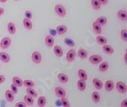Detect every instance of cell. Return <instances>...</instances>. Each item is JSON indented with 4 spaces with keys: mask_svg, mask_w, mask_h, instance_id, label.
I'll use <instances>...</instances> for the list:
<instances>
[{
    "mask_svg": "<svg viewBox=\"0 0 127 107\" xmlns=\"http://www.w3.org/2000/svg\"><path fill=\"white\" fill-rule=\"evenodd\" d=\"M53 53L56 55V56L59 57V58H60V57H62L63 55V50L61 48V46H60L58 45L54 46V47H53Z\"/></svg>",
    "mask_w": 127,
    "mask_h": 107,
    "instance_id": "8fae6325",
    "label": "cell"
},
{
    "mask_svg": "<svg viewBox=\"0 0 127 107\" xmlns=\"http://www.w3.org/2000/svg\"><path fill=\"white\" fill-rule=\"evenodd\" d=\"M0 60L4 63H8L11 60V57L7 53L1 52L0 53Z\"/></svg>",
    "mask_w": 127,
    "mask_h": 107,
    "instance_id": "ba28073f",
    "label": "cell"
},
{
    "mask_svg": "<svg viewBox=\"0 0 127 107\" xmlns=\"http://www.w3.org/2000/svg\"><path fill=\"white\" fill-rule=\"evenodd\" d=\"M98 1L100 2V3L101 4V5H105L108 3V0H98Z\"/></svg>",
    "mask_w": 127,
    "mask_h": 107,
    "instance_id": "ab89813d",
    "label": "cell"
},
{
    "mask_svg": "<svg viewBox=\"0 0 127 107\" xmlns=\"http://www.w3.org/2000/svg\"><path fill=\"white\" fill-rule=\"evenodd\" d=\"M45 43L48 47H52L54 45V38L50 35L46 36L45 37Z\"/></svg>",
    "mask_w": 127,
    "mask_h": 107,
    "instance_id": "5bb4252c",
    "label": "cell"
},
{
    "mask_svg": "<svg viewBox=\"0 0 127 107\" xmlns=\"http://www.w3.org/2000/svg\"><path fill=\"white\" fill-rule=\"evenodd\" d=\"M105 89L107 91H112L114 89V83L111 80H108L104 84Z\"/></svg>",
    "mask_w": 127,
    "mask_h": 107,
    "instance_id": "603a6c76",
    "label": "cell"
},
{
    "mask_svg": "<svg viewBox=\"0 0 127 107\" xmlns=\"http://www.w3.org/2000/svg\"><path fill=\"white\" fill-rule=\"evenodd\" d=\"M5 78L4 75H0V84H3V83L5 82Z\"/></svg>",
    "mask_w": 127,
    "mask_h": 107,
    "instance_id": "60d3db41",
    "label": "cell"
},
{
    "mask_svg": "<svg viewBox=\"0 0 127 107\" xmlns=\"http://www.w3.org/2000/svg\"><path fill=\"white\" fill-rule=\"evenodd\" d=\"M31 58H32V61L35 64H40L42 61V55L40 52L35 51L32 53Z\"/></svg>",
    "mask_w": 127,
    "mask_h": 107,
    "instance_id": "277c9868",
    "label": "cell"
},
{
    "mask_svg": "<svg viewBox=\"0 0 127 107\" xmlns=\"http://www.w3.org/2000/svg\"><path fill=\"white\" fill-rule=\"evenodd\" d=\"M92 82H93V84L95 86V87L97 89V90H101L103 88V82L98 79V78H94L93 80H92Z\"/></svg>",
    "mask_w": 127,
    "mask_h": 107,
    "instance_id": "4fadbf2b",
    "label": "cell"
},
{
    "mask_svg": "<svg viewBox=\"0 0 127 107\" xmlns=\"http://www.w3.org/2000/svg\"><path fill=\"white\" fill-rule=\"evenodd\" d=\"M15 1H18V0H15Z\"/></svg>",
    "mask_w": 127,
    "mask_h": 107,
    "instance_id": "f6af8a7d",
    "label": "cell"
},
{
    "mask_svg": "<svg viewBox=\"0 0 127 107\" xmlns=\"http://www.w3.org/2000/svg\"><path fill=\"white\" fill-rule=\"evenodd\" d=\"M54 9H55V12L58 16L61 18H64L66 15V10L65 7L63 6L62 5H56Z\"/></svg>",
    "mask_w": 127,
    "mask_h": 107,
    "instance_id": "6da1fadb",
    "label": "cell"
},
{
    "mask_svg": "<svg viewBox=\"0 0 127 107\" xmlns=\"http://www.w3.org/2000/svg\"><path fill=\"white\" fill-rule=\"evenodd\" d=\"M25 15L26 18H28V19H31V17H32V14H31V12L30 11H25Z\"/></svg>",
    "mask_w": 127,
    "mask_h": 107,
    "instance_id": "74e56055",
    "label": "cell"
},
{
    "mask_svg": "<svg viewBox=\"0 0 127 107\" xmlns=\"http://www.w3.org/2000/svg\"><path fill=\"white\" fill-rule=\"evenodd\" d=\"M109 68V64L107 62H100V65L99 66V70L101 71V72H105L107 71Z\"/></svg>",
    "mask_w": 127,
    "mask_h": 107,
    "instance_id": "83f0119b",
    "label": "cell"
},
{
    "mask_svg": "<svg viewBox=\"0 0 127 107\" xmlns=\"http://www.w3.org/2000/svg\"><path fill=\"white\" fill-rule=\"evenodd\" d=\"M15 106L16 107H25L27 106V104L25 102H18L15 104Z\"/></svg>",
    "mask_w": 127,
    "mask_h": 107,
    "instance_id": "8d00e7d4",
    "label": "cell"
},
{
    "mask_svg": "<svg viewBox=\"0 0 127 107\" xmlns=\"http://www.w3.org/2000/svg\"><path fill=\"white\" fill-rule=\"evenodd\" d=\"M23 85H24L26 88L27 87H33L34 82L31 80H23Z\"/></svg>",
    "mask_w": 127,
    "mask_h": 107,
    "instance_id": "d6a6232c",
    "label": "cell"
},
{
    "mask_svg": "<svg viewBox=\"0 0 127 107\" xmlns=\"http://www.w3.org/2000/svg\"><path fill=\"white\" fill-rule=\"evenodd\" d=\"M75 51L73 49L69 50L66 54V59L68 62H72L75 60Z\"/></svg>",
    "mask_w": 127,
    "mask_h": 107,
    "instance_id": "52a82bcc",
    "label": "cell"
},
{
    "mask_svg": "<svg viewBox=\"0 0 127 107\" xmlns=\"http://www.w3.org/2000/svg\"><path fill=\"white\" fill-rule=\"evenodd\" d=\"M96 22L98 24V25H100V26H103L107 25V18L104 16H101V17H99L97 18L96 20Z\"/></svg>",
    "mask_w": 127,
    "mask_h": 107,
    "instance_id": "484cf974",
    "label": "cell"
},
{
    "mask_svg": "<svg viewBox=\"0 0 127 107\" xmlns=\"http://www.w3.org/2000/svg\"><path fill=\"white\" fill-rule=\"evenodd\" d=\"M12 82H13V84H15L18 87H21L23 86V80L19 77H17V76L13 77L12 78Z\"/></svg>",
    "mask_w": 127,
    "mask_h": 107,
    "instance_id": "44dd1931",
    "label": "cell"
},
{
    "mask_svg": "<svg viewBox=\"0 0 127 107\" xmlns=\"http://www.w3.org/2000/svg\"><path fill=\"white\" fill-rule=\"evenodd\" d=\"M8 31L10 34L13 35L16 33V27L15 25V24L12 22H9L8 25Z\"/></svg>",
    "mask_w": 127,
    "mask_h": 107,
    "instance_id": "7402d4cb",
    "label": "cell"
},
{
    "mask_svg": "<svg viewBox=\"0 0 127 107\" xmlns=\"http://www.w3.org/2000/svg\"><path fill=\"white\" fill-rule=\"evenodd\" d=\"M91 5L93 7L94 9L95 10H99L100 9V7H101V4L100 3V2L98 0H91Z\"/></svg>",
    "mask_w": 127,
    "mask_h": 107,
    "instance_id": "4dcf8cb0",
    "label": "cell"
},
{
    "mask_svg": "<svg viewBox=\"0 0 127 107\" xmlns=\"http://www.w3.org/2000/svg\"><path fill=\"white\" fill-rule=\"evenodd\" d=\"M11 40L10 37H5L4 38H2V40L0 42V46H1L2 49H7L11 46Z\"/></svg>",
    "mask_w": 127,
    "mask_h": 107,
    "instance_id": "5b68a950",
    "label": "cell"
},
{
    "mask_svg": "<svg viewBox=\"0 0 127 107\" xmlns=\"http://www.w3.org/2000/svg\"><path fill=\"white\" fill-rule=\"evenodd\" d=\"M120 106H121L122 107H126V106H127V100H126V99L123 100L121 102Z\"/></svg>",
    "mask_w": 127,
    "mask_h": 107,
    "instance_id": "f35d334b",
    "label": "cell"
},
{
    "mask_svg": "<svg viewBox=\"0 0 127 107\" xmlns=\"http://www.w3.org/2000/svg\"><path fill=\"white\" fill-rule=\"evenodd\" d=\"M61 103L64 107H70V106H71L70 103H69V101L65 98V97L61 98Z\"/></svg>",
    "mask_w": 127,
    "mask_h": 107,
    "instance_id": "836d02e7",
    "label": "cell"
},
{
    "mask_svg": "<svg viewBox=\"0 0 127 107\" xmlns=\"http://www.w3.org/2000/svg\"><path fill=\"white\" fill-rule=\"evenodd\" d=\"M10 88H11V90L13 92V93H14L15 95L18 93V87L15 84H11Z\"/></svg>",
    "mask_w": 127,
    "mask_h": 107,
    "instance_id": "d590c367",
    "label": "cell"
},
{
    "mask_svg": "<svg viewBox=\"0 0 127 107\" xmlns=\"http://www.w3.org/2000/svg\"><path fill=\"white\" fill-rule=\"evenodd\" d=\"M120 36H121V38L123 41H125V42L127 41V30L126 29H123L121 30Z\"/></svg>",
    "mask_w": 127,
    "mask_h": 107,
    "instance_id": "e575fe53",
    "label": "cell"
},
{
    "mask_svg": "<svg viewBox=\"0 0 127 107\" xmlns=\"http://www.w3.org/2000/svg\"><path fill=\"white\" fill-rule=\"evenodd\" d=\"M23 25H24V27L26 30H31L33 28L32 21H31V19H28L27 18L23 19Z\"/></svg>",
    "mask_w": 127,
    "mask_h": 107,
    "instance_id": "30bf717a",
    "label": "cell"
},
{
    "mask_svg": "<svg viewBox=\"0 0 127 107\" xmlns=\"http://www.w3.org/2000/svg\"><path fill=\"white\" fill-rule=\"evenodd\" d=\"M92 29H93V31L96 34H97V35L100 34L101 32H102V27H101V26L100 25H98V24L96 21H95L93 24H92Z\"/></svg>",
    "mask_w": 127,
    "mask_h": 107,
    "instance_id": "7c38bea8",
    "label": "cell"
},
{
    "mask_svg": "<svg viewBox=\"0 0 127 107\" xmlns=\"http://www.w3.org/2000/svg\"><path fill=\"white\" fill-rule=\"evenodd\" d=\"M91 98L95 103H99L100 100V95L97 91H94L91 94Z\"/></svg>",
    "mask_w": 127,
    "mask_h": 107,
    "instance_id": "4316f807",
    "label": "cell"
},
{
    "mask_svg": "<svg viewBox=\"0 0 127 107\" xmlns=\"http://www.w3.org/2000/svg\"><path fill=\"white\" fill-rule=\"evenodd\" d=\"M103 50L105 53L109 54V55H111L114 53V50L113 47L110 46V45H107V44L103 45Z\"/></svg>",
    "mask_w": 127,
    "mask_h": 107,
    "instance_id": "ffe728a7",
    "label": "cell"
},
{
    "mask_svg": "<svg viewBox=\"0 0 127 107\" xmlns=\"http://www.w3.org/2000/svg\"><path fill=\"white\" fill-rule=\"evenodd\" d=\"M117 16L121 21H127V11L126 10H120L117 12Z\"/></svg>",
    "mask_w": 127,
    "mask_h": 107,
    "instance_id": "2e32d148",
    "label": "cell"
},
{
    "mask_svg": "<svg viewBox=\"0 0 127 107\" xmlns=\"http://www.w3.org/2000/svg\"><path fill=\"white\" fill-rule=\"evenodd\" d=\"M78 76L80 80H86L88 79V75L86 73V71L83 69H79L78 71Z\"/></svg>",
    "mask_w": 127,
    "mask_h": 107,
    "instance_id": "d6986e66",
    "label": "cell"
},
{
    "mask_svg": "<svg viewBox=\"0 0 127 107\" xmlns=\"http://www.w3.org/2000/svg\"><path fill=\"white\" fill-rule=\"evenodd\" d=\"M57 78H58L59 81L63 83V84H66V83L68 81V75L64 73H59L58 75H57Z\"/></svg>",
    "mask_w": 127,
    "mask_h": 107,
    "instance_id": "9a60e30c",
    "label": "cell"
},
{
    "mask_svg": "<svg viewBox=\"0 0 127 107\" xmlns=\"http://www.w3.org/2000/svg\"><path fill=\"white\" fill-rule=\"evenodd\" d=\"M0 2H1V3H6L7 0H0Z\"/></svg>",
    "mask_w": 127,
    "mask_h": 107,
    "instance_id": "7bdbcfd3",
    "label": "cell"
},
{
    "mask_svg": "<svg viewBox=\"0 0 127 107\" xmlns=\"http://www.w3.org/2000/svg\"><path fill=\"white\" fill-rule=\"evenodd\" d=\"M4 13H5V10H4V8H2L0 7V16H2Z\"/></svg>",
    "mask_w": 127,
    "mask_h": 107,
    "instance_id": "b9f144b4",
    "label": "cell"
},
{
    "mask_svg": "<svg viewBox=\"0 0 127 107\" xmlns=\"http://www.w3.org/2000/svg\"><path fill=\"white\" fill-rule=\"evenodd\" d=\"M55 94L57 97L62 98V97H64L66 96V91L63 88L58 87L55 88Z\"/></svg>",
    "mask_w": 127,
    "mask_h": 107,
    "instance_id": "8992f818",
    "label": "cell"
},
{
    "mask_svg": "<svg viewBox=\"0 0 127 107\" xmlns=\"http://www.w3.org/2000/svg\"><path fill=\"white\" fill-rule=\"evenodd\" d=\"M126 56H127V54H126V53H125V55H124V59H125V62H126V63L127 62V60H126Z\"/></svg>",
    "mask_w": 127,
    "mask_h": 107,
    "instance_id": "ee69618b",
    "label": "cell"
},
{
    "mask_svg": "<svg viewBox=\"0 0 127 107\" xmlns=\"http://www.w3.org/2000/svg\"><path fill=\"white\" fill-rule=\"evenodd\" d=\"M67 27L64 25H60L56 27V31L58 33L59 35H63V34H65L66 32H67Z\"/></svg>",
    "mask_w": 127,
    "mask_h": 107,
    "instance_id": "e0dca14e",
    "label": "cell"
},
{
    "mask_svg": "<svg viewBox=\"0 0 127 107\" xmlns=\"http://www.w3.org/2000/svg\"><path fill=\"white\" fill-rule=\"evenodd\" d=\"M77 87L80 91H85L86 89V83L85 80H80L77 82Z\"/></svg>",
    "mask_w": 127,
    "mask_h": 107,
    "instance_id": "ac0fdd59",
    "label": "cell"
},
{
    "mask_svg": "<svg viewBox=\"0 0 127 107\" xmlns=\"http://www.w3.org/2000/svg\"><path fill=\"white\" fill-rule=\"evenodd\" d=\"M78 55L79 58L85 59V58H86L88 57V52H87V50H85L83 48L79 49L78 51Z\"/></svg>",
    "mask_w": 127,
    "mask_h": 107,
    "instance_id": "d4e9b609",
    "label": "cell"
},
{
    "mask_svg": "<svg viewBox=\"0 0 127 107\" xmlns=\"http://www.w3.org/2000/svg\"><path fill=\"white\" fill-rule=\"evenodd\" d=\"M96 40L100 45H104L107 44V39L105 37H103V36H100V35L97 37Z\"/></svg>",
    "mask_w": 127,
    "mask_h": 107,
    "instance_id": "f1b7e54d",
    "label": "cell"
},
{
    "mask_svg": "<svg viewBox=\"0 0 127 107\" xmlns=\"http://www.w3.org/2000/svg\"><path fill=\"white\" fill-rule=\"evenodd\" d=\"M37 104L40 107H43L46 104H47V99H46V97L43 96L40 97L37 100Z\"/></svg>",
    "mask_w": 127,
    "mask_h": 107,
    "instance_id": "1f68e13d",
    "label": "cell"
},
{
    "mask_svg": "<svg viewBox=\"0 0 127 107\" xmlns=\"http://www.w3.org/2000/svg\"><path fill=\"white\" fill-rule=\"evenodd\" d=\"M103 60V58L100 55H92L90 56L89 58V62L91 64H94V65H97L100 64Z\"/></svg>",
    "mask_w": 127,
    "mask_h": 107,
    "instance_id": "7a4b0ae2",
    "label": "cell"
},
{
    "mask_svg": "<svg viewBox=\"0 0 127 107\" xmlns=\"http://www.w3.org/2000/svg\"><path fill=\"white\" fill-rule=\"evenodd\" d=\"M27 93L30 96H31L32 97L35 98V97H37V93L35 90H33V87H27Z\"/></svg>",
    "mask_w": 127,
    "mask_h": 107,
    "instance_id": "f546056e",
    "label": "cell"
},
{
    "mask_svg": "<svg viewBox=\"0 0 127 107\" xmlns=\"http://www.w3.org/2000/svg\"><path fill=\"white\" fill-rule=\"evenodd\" d=\"M24 100H25V103L28 105V106H32L33 103H34V100H33V97H32L30 95H25L24 97Z\"/></svg>",
    "mask_w": 127,
    "mask_h": 107,
    "instance_id": "cb8c5ba5",
    "label": "cell"
},
{
    "mask_svg": "<svg viewBox=\"0 0 127 107\" xmlns=\"http://www.w3.org/2000/svg\"><path fill=\"white\" fill-rule=\"evenodd\" d=\"M5 98L7 100L8 102L9 103H12L15 100V94L13 93V92L11 91V90H7L5 91Z\"/></svg>",
    "mask_w": 127,
    "mask_h": 107,
    "instance_id": "9c48e42d",
    "label": "cell"
},
{
    "mask_svg": "<svg viewBox=\"0 0 127 107\" xmlns=\"http://www.w3.org/2000/svg\"><path fill=\"white\" fill-rule=\"evenodd\" d=\"M116 88H117V91L120 93H122V94H124L127 91V86H126V84H125V83L122 82V81H119V82L117 83Z\"/></svg>",
    "mask_w": 127,
    "mask_h": 107,
    "instance_id": "3957f363",
    "label": "cell"
}]
</instances>
